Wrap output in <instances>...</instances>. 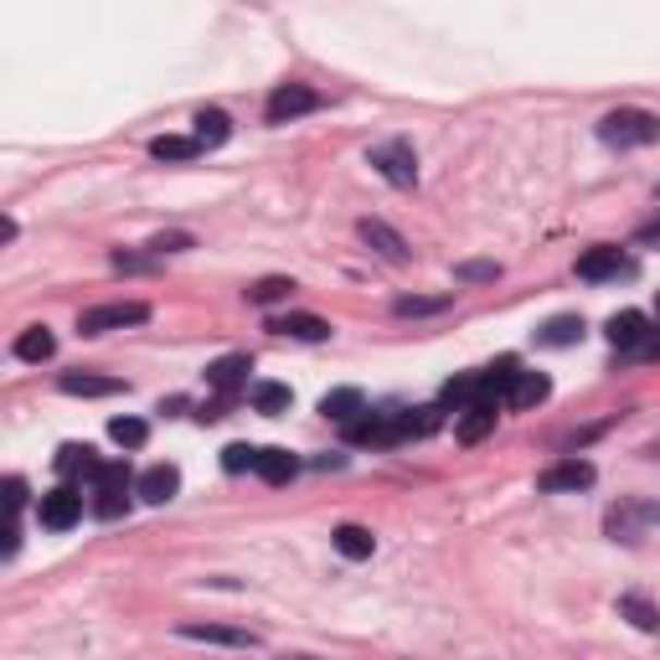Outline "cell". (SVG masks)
<instances>
[{"label": "cell", "instance_id": "34", "mask_svg": "<svg viewBox=\"0 0 660 660\" xmlns=\"http://www.w3.org/2000/svg\"><path fill=\"white\" fill-rule=\"evenodd\" d=\"M192 248V233H160L150 237V253H186Z\"/></svg>", "mask_w": 660, "mask_h": 660}, {"label": "cell", "instance_id": "5", "mask_svg": "<svg viewBox=\"0 0 660 660\" xmlns=\"http://www.w3.org/2000/svg\"><path fill=\"white\" fill-rule=\"evenodd\" d=\"M37 516H41V526H47V531H73V526H78V516H83V496L73 486L47 490V496L37 501Z\"/></svg>", "mask_w": 660, "mask_h": 660}, {"label": "cell", "instance_id": "3", "mask_svg": "<svg viewBox=\"0 0 660 660\" xmlns=\"http://www.w3.org/2000/svg\"><path fill=\"white\" fill-rule=\"evenodd\" d=\"M367 166H377V175H382L388 186H413V181H418V160H413V145H408V139L371 145V150H367Z\"/></svg>", "mask_w": 660, "mask_h": 660}, {"label": "cell", "instance_id": "9", "mask_svg": "<svg viewBox=\"0 0 660 660\" xmlns=\"http://www.w3.org/2000/svg\"><path fill=\"white\" fill-rule=\"evenodd\" d=\"M356 233H362V243H371V248L382 253L388 264H408V258H413V248L403 243V233L388 228V222H377V217H362V222H356Z\"/></svg>", "mask_w": 660, "mask_h": 660}, {"label": "cell", "instance_id": "39", "mask_svg": "<svg viewBox=\"0 0 660 660\" xmlns=\"http://www.w3.org/2000/svg\"><path fill=\"white\" fill-rule=\"evenodd\" d=\"M279 660H320V656H279Z\"/></svg>", "mask_w": 660, "mask_h": 660}, {"label": "cell", "instance_id": "21", "mask_svg": "<svg viewBox=\"0 0 660 660\" xmlns=\"http://www.w3.org/2000/svg\"><path fill=\"white\" fill-rule=\"evenodd\" d=\"M490 428H496V408H490V403H469V408L460 413V428H454V433H460V444H480Z\"/></svg>", "mask_w": 660, "mask_h": 660}, {"label": "cell", "instance_id": "15", "mask_svg": "<svg viewBox=\"0 0 660 660\" xmlns=\"http://www.w3.org/2000/svg\"><path fill=\"white\" fill-rule=\"evenodd\" d=\"M192 139L201 145V150H217V145L233 139V119L222 114V109H201V114L192 119Z\"/></svg>", "mask_w": 660, "mask_h": 660}, {"label": "cell", "instance_id": "33", "mask_svg": "<svg viewBox=\"0 0 660 660\" xmlns=\"http://www.w3.org/2000/svg\"><path fill=\"white\" fill-rule=\"evenodd\" d=\"M253 465H258V449H248V444H228V449H222V469H228V475L253 469Z\"/></svg>", "mask_w": 660, "mask_h": 660}, {"label": "cell", "instance_id": "12", "mask_svg": "<svg viewBox=\"0 0 660 660\" xmlns=\"http://www.w3.org/2000/svg\"><path fill=\"white\" fill-rule=\"evenodd\" d=\"M320 413L326 418H335V424H356V418H367V392L362 388H335V392H326L320 398Z\"/></svg>", "mask_w": 660, "mask_h": 660}, {"label": "cell", "instance_id": "20", "mask_svg": "<svg viewBox=\"0 0 660 660\" xmlns=\"http://www.w3.org/2000/svg\"><path fill=\"white\" fill-rule=\"evenodd\" d=\"M583 341V315H552L537 330V346H578Z\"/></svg>", "mask_w": 660, "mask_h": 660}, {"label": "cell", "instance_id": "6", "mask_svg": "<svg viewBox=\"0 0 660 660\" xmlns=\"http://www.w3.org/2000/svg\"><path fill=\"white\" fill-rule=\"evenodd\" d=\"M181 640H201V645H233V650H258V635L243 630V624H201V620H186L175 624Z\"/></svg>", "mask_w": 660, "mask_h": 660}, {"label": "cell", "instance_id": "18", "mask_svg": "<svg viewBox=\"0 0 660 660\" xmlns=\"http://www.w3.org/2000/svg\"><path fill=\"white\" fill-rule=\"evenodd\" d=\"M330 542H335V552H341V558H351V563H367L371 547H377V537H371L367 526L346 522V526H335V537H330Z\"/></svg>", "mask_w": 660, "mask_h": 660}, {"label": "cell", "instance_id": "17", "mask_svg": "<svg viewBox=\"0 0 660 660\" xmlns=\"http://www.w3.org/2000/svg\"><path fill=\"white\" fill-rule=\"evenodd\" d=\"M547 392H552V382L542 371H522L511 382V392H505V408H537V403H547Z\"/></svg>", "mask_w": 660, "mask_h": 660}, {"label": "cell", "instance_id": "26", "mask_svg": "<svg viewBox=\"0 0 660 660\" xmlns=\"http://www.w3.org/2000/svg\"><path fill=\"white\" fill-rule=\"evenodd\" d=\"M439 424H444V408H439V403H433V408L398 413V433H403V439H413V433L424 439V433H433V428H439Z\"/></svg>", "mask_w": 660, "mask_h": 660}, {"label": "cell", "instance_id": "1", "mask_svg": "<svg viewBox=\"0 0 660 660\" xmlns=\"http://www.w3.org/2000/svg\"><path fill=\"white\" fill-rule=\"evenodd\" d=\"M599 139L614 145V150H640V145H656L660 139V114L650 109H614V114L599 119Z\"/></svg>", "mask_w": 660, "mask_h": 660}, {"label": "cell", "instance_id": "30", "mask_svg": "<svg viewBox=\"0 0 660 660\" xmlns=\"http://www.w3.org/2000/svg\"><path fill=\"white\" fill-rule=\"evenodd\" d=\"M253 408L258 413H284L290 408V388H284V382H258V388H253Z\"/></svg>", "mask_w": 660, "mask_h": 660}, {"label": "cell", "instance_id": "7", "mask_svg": "<svg viewBox=\"0 0 660 660\" xmlns=\"http://www.w3.org/2000/svg\"><path fill=\"white\" fill-rule=\"evenodd\" d=\"M635 273V264L624 258L620 248H588L578 258V279L583 284H603V279H630Z\"/></svg>", "mask_w": 660, "mask_h": 660}, {"label": "cell", "instance_id": "11", "mask_svg": "<svg viewBox=\"0 0 660 660\" xmlns=\"http://www.w3.org/2000/svg\"><path fill=\"white\" fill-rule=\"evenodd\" d=\"M248 371H253V362L243 356V351H233V356H217L212 367H207V382H212L222 398H233V392L248 382Z\"/></svg>", "mask_w": 660, "mask_h": 660}, {"label": "cell", "instance_id": "22", "mask_svg": "<svg viewBox=\"0 0 660 660\" xmlns=\"http://www.w3.org/2000/svg\"><path fill=\"white\" fill-rule=\"evenodd\" d=\"M614 609H620V620H630L635 630H645V635H660V609L650 599H640V594H624Z\"/></svg>", "mask_w": 660, "mask_h": 660}, {"label": "cell", "instance_id": "25", "mask_svg": "<svg viewBox=\"0 0 660 660\" xmlns=\"http://www.w3.org/2000/svg\"><path fill=\"white\" fill-rule=\"evenodd\" d=\"M150 156L156 160H196L201 156V145L192 135H156L150 139Z\"/></svg>", "mask_w": 660, "mask_h": 660}, {"label": "cell", "instance_id": "28", "mask_svg": "<svg viewBox=\"0 0 660 660\" xmlns=\"http://www.w3.org/2000/svg\"><path fill=\"white\" fill-rule=\"evenodd\" d=\"M640 516H635V505H620V511H609V537L614 542H640Z\"/></svg>", "mask_w": 660, "mask_h": 660}, {"label": "cell", "instance_id": "36", "mask_svg": "<svg viewBox=\"0 0 660 660\" xmlns=\"http://www.w3.org/2000/svg\"><path fill=\"white\" fill-rule=\"evenodd\" d=\"M496 273H501V264H460L454 279H496Z\"/></svg>", "mask_w": 660, "mask_h": 660}, {"label": "cell", "instance_id": "24", "mask_svg": "<svg viewBox=\"0 0 660 660\" xmlns=\"http://www.w3.org/2000/svg\"><path fill=\"white\" fill-rule=\"evenodd\" d=\"M269 330L294 335V341H326V335H330V326L320 320V315H284V320H273Z\"/></svg>", "mask_w": 660, "mask_h": 660}, {"label": "cell", "instance_id": "19", "mask_svg": "<svg viewBox=\"0 0 660 660\" xmlns=\"http://www.w3.org/2000/svg\"><path fill=\"white\" fill-rule=\"evenodd\" d=\"M258 475L269 480V486H284V480H294L300 475V460H294L290 449H258Z\"/></svg>", "mask_w": 660, "mask_h": 660}, {"label": "cell", "instance_id": "37", "mask_svg": "<svg viewBox=\"0 0 660 660\" xmlns=\"http://www.w3.org/2000/svg\"><path fill=\"white\" fill-rule=\"evenodd\" d=\"M630 505H635V516L645 526H660V501H630Z\"/></svg>", "mask_w": 660, "mask_h": 660}, {"label": "cell", "instance_id": "23", "mask_svg": "<svg viewBox=\"0 0 660 660\" xmlns=\"http://www.w3.org/2000/svg\"><path fill=\"white\" fill-rule=\"evenodd\" d=\"M52 351H58V335H52L47 326H26L16 335V356H21V362H47Z\"/></svg>", "mask_w": 660, "mask_h": 660}, {"label": "cell", "instance_id": "13", "mask_svg": "<svg viewBox=\"0 0 660 660\" xmlns=\"http://www.w3.org/2000/svg\"><path fill=\"white\" fill-rule=\"evenodd\" d=\"M98 469H103V460H98L88 444H62L58 449V475L62 480H98Z\"/></svg>", "mask_w": 660, "mask_h": 660}, {"label": "cell", "instance_id": "8", "mask_svg": "<svg viewBox=\"0 0 660 660\" xmlns=\"http://www.w3.org/2000/svg\"><path fill=\"white\" fill-rule=\"evenodd\" d=\"M594 480H599V469L588 465V460H578V454H573V460H563V465L542 469V475H537V490L558 496V490H588Z\"/></svg>", "mask_w": 660, "mask_h": 660}, {"label": "cell", "instance_id": "32", "mask_svg": "<svg viewBox=\"0 0 660 660\" xmlns=\"http://www.w3.org/2000/svg\"><path fill=\"white\" fill-rule=\"evenodd\" d=\"M94 511L103 516V522H114V516L130 511V496H124V490H94Z\"/></svg>", "mask_w": 660, "mask_h": 660}, {"label": "cell", "instance_id": "4", "mask_svg": "<svg viewBox=\"0 0 660 660\" xmlns=\"http://www.w3.org/2000/svg\"><path fill=\"white\" fill-rule=\"evenodd\" d=\"M315 109H320V94H315L310 83H279L269 94V103H264V119L269 124H290V119L315 114Z\"/></svg>", "mask_w": 660, "mask_h": 660}, {"label": "cell", "instance_id": "2", "mask_svg": "<svg viewBox=\"0 0 660 660\" xmlns=\"http://www.w3.org/2000/svg\"><path fill=\"white\" fill-rule=\"evenodd\" d=\"M150 320V305L145 300H114V305H94V310L78 315L83 335H103V330H124V326H145Z\"/></svg>", "mask_w": 660, "mask_h": 660}, {"label": "cell", "instance_id": "27", "mask_svg": "<svg viewBox=\"0 0 660 660\" xmlns=\"http://www.w3.org/2000/svg\"><path fill=\"white\" fill-rule=\"evenodd\" d=\"M109 439H114L119 449H145L150 424H145V418H114V424H109Z\"/></svg>", "mask_w": 660, "mask_h": 660}, {"label": "cell", "instance_id": "31", "mask_svg": "<svg viewBox=\"0 0 660 660\" xmlns=\"http://www.w3.org/2000/svg\"><path fill=\"white\" fill-rule=\"evenodd\" d=\"M284 294H294V279H258L248 290L253 305H273V300H284Z\"/></svg>", "mask_w": 660, "mask_h": 660}, {"label": "cell", "instance_id": "16", "mask_svg": "<svg viewBox=\"0 0 660 660\" xmlns=\"http://www.w3.org/2000/svg\"><path fill=\"white\" fill-rule=\"evenodd\" d=\"M175 490H181V469H175V465H156V469H145V475H139V496H145L150 505L175 501Z\"/></svg>", "mask_w": 660, "mask_h": 660}, {"label": "cell", "instance_id": "14", "mask_svg": "<svg viewBox=\"0 0 660 660\" xmlns=\"http://www.w3.org/2000/svg\"><path fill=\"white\" fill-rule=\"evenodd\" d=\"M58 388L68 398H114V392H124V382L119 377H94V371H62Z\"/></svg>", "mask_w": 660, "mask_h": 660}, {"label": "cell", "instance_id": "38", "mask_svg": "<svg viewBox=\"0 0 660 660\" xmlns=\"http://www.w3.org/2000/svg\"><path fill=\"white\" fill-rule=\"evenodd\" d=\"M635 243H640V248H660V217L656 222H645L640 233H635Z\"/></svg>", "mask_w": 660, "mask_h": 660}, {"label": "cell", "instance_id": "35", "mask_svg": "<svg viewBox=\"0 0 660 660\" xmlns=\"http://www.w3.org/2000/svg\"><path fill=\"white\" fill-rule=\"evenodd\" d=\"M21 505H26V480H21V475H11V480H5V511H11V522H16Z\"/></svg>", "mask_w": 660, "mask_h": 660}, {"label": "cell", "instance_id": "29", "mask_svg": "<svg viewBox=\"0 0 660 660\" xmlns=\"http://www.w3.org/2000/svg\"><path fill=\"white\" fill-rule=\"evenodd\" d=\"M454 305V294H439V300H418V294H403L398 305H392V315H403V320H413V315H439Z\"/></svg>", "mask_w": 660, "mask_h": 660}, {"label": "cell", "instance_id": "10", "mask_svg": "<svg viewBox=\"0 0 660 660\" xmlns=\"http://www.w3.org/2000/svg\"><path fill=\"white\" fill-rule=\"evenodd\" d=\"M603 335H609V346H620V351H640L645 341H650V320H645L640 310H620V315H609V326H603Z\"/></svg>", "mask_w": 660, "mask_h": 660}]
</instances>
